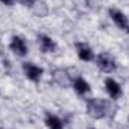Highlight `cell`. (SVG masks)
I'll list each match as a JSON object with an SVG mask.
<instances>
[{"label":"cell","instance_id":"obj_10","mask_svg":"<svg viewBox=\"0 0 129 129\" xmlns=\"http://www.w3.org/2000/svg\"><path fill=\"white\" fill-rule=\"evenodd\" d=\"M72 86H74V89H75V92H77L78 95H84V93L90 92V84H89L84 78H81V77L75 78L74 83H72Z\"/></svg>","mask_w":129,"mask_h":129},{"label":"cell","instance_id":"obj_3","mask_svg":"<svg viewBox=\"0 0 129 129\" xmlns=\"http://www.w3.org/2000/svg\"><path fill=\"white\" fill-rule=\"evenodd\" d=\"M108 14H110V17H111V20L114 21V24L119 27V29H122V30H125V32L129 33V20L125 17V14L123 12H120L119 9H110L108 11Z\"/></svg>","mask_w":129,"mask_h":129},{"label":"cell","instance_id":"obj_13","mask_svg":"<svg viewBox=\"0 0 129 129\" xmlns=\"http://www.w3.org/2000/svg\"><path fill=\"white\" fill-rule=\"evenodd\" d=\"M20 2H21L24 6H29V8H32V6L36 3V2H38V0H20Z\"/></svg>","mask_w":129,"mask_h":129},{"label":"cell","instance_id":"obj_9","mask_svg":"<svg viewBox=\"0 0 129 129\" xmlns=\"http://www.w3.org/2000/svg\"><path fill=\"white\" fill-rule=\"evenodd\" d=\"M105 89H107L108 95L113 98V99H119V98L122 96V87H120V84H119L116 80H113V78L105 80Z\"/></svg>","mask_w":129,"mask_h":129},{"label":"cell","instance_id":"obj_8","mask_svg":"<svg viewBox=\"0 0 129 129\" xmlns=\"http://www.w3.org/2000/svg\"><path fill=\"white\" fill-rule=\"evenodd\" d=\"M77 47V51H78V57L83 60V62H90L95 59V54L92 51V48L87 45V44H83V42H78L75 44Z\"/></svg>","mask_w":129,"mask_h":129},{"label":"cell","instance_id":"obj_14","mask_svg":"<svg viewBox=\"0 0 129 129\" xmlns=\"http://www.w3.org/2000/svg\"><path fill=\"white\" fill-rule=\"evenodd\" d=\"M3 5H8V6H12L14 5V0H0Z\"/></svg>","mask_w":129,"mask_h":129},{"label":"cell","instance_id":"obj_12","mask_svg":"<svg viewBox=\"0 0 129 129\" xmlns=\"http://www.w3.org/2000/svg\"><path fill=\"white\" fill-rule=\"evenodd\" d=\"M32 9H33V14L35 15H38V17H47V14H48V6H47V3L45 2H36L35 5L32 6Z\"/></svg>","mask_w":129,"mask_h":129},{"label":"cell","instance_id":"obj_4","mask_svg":"<svg viewBox=\"0 0 129 129\" xmlns=\"http://www.w3.org/2000/svg\"><path fill=\"white\" fill-rule=\"evenodd\" d=\"M23 72H24V75H26L30 81L38 83V81L41 80L42 74H44V69L39 68V66H36V64L27 62V63H23Z\"/></svg>","mask_w":129,"mask_h":129},{"label":"cell","instance_id":"obj_2","mask_svg":"<svg viewBox=\"0 0 129 129\" xmlns=\"http://www.w3.org/2000/svg\"><path fill=\"white\" fill-rule=\"evenodd\" d=\"M96 62H98V68H99L102 72H107V74L116 71V68H117L116 60H114L108 53H101V54L98 56Z\"/></svg>","mask_w":129,"mask_h":129},{"label":"cell","instance_id":"obj_5","mask_svg":"<svg viewBox=\"0 0 129 129\" xmlns=\"http://www.w3.org/2000/svg\"><path fill=\"white\" fill-rule=\"evenodd\" d=\"M53 80H54V83H56L59 87H62V89L69 87V86L74 83L72 78H71V75H69V72L64 71V69H56V71L53 72Z\"/></svg>","mask_w":129,"mask_h":129},{"label":"cell","instance_id":"obj_1","mask_svg":"<svg viewBox=\"0 0 129 129\" xmlns=\"http://www.w3.org/2000/svg\"><path fill=\"white\" fill-rule=\"evenodd\" d=\"M86 108H87L89 116H92L93 119H104L105 116H108L111 113L114 114V110H116V107H113L108 101H105V99H95V98L87 99Z\"/></svg>","mask_w":129,"mask_h":129},{"label":"cell","instance_id":"obj_7","mask_svg":"<svg viewBox=\"0 0 129 129\" xmlns=\"http://www.w3.org/2000/svg\"><path fill=\"white\" fill-rule=\"evenodd\" d=\"M38 44H39V48H41L42 53H54L56 48H57L56 42L47 35H39L38 36Z\"/></svg>","mask_w":129,"mask_h":129},{"label":"cell","instance_id":"obj_11","mask_svg":"<svg viewBox=\"0 0 129 129\" xmlns=\"http://www.w3.org/2000/svg\"><path fill=\"white\" fill-rule=\"evenodd\" d=\"M45 125L48 129H63V122L51 113L45 116Z\"/></svg>","mask_w":129,"mask_h":129},{"label":"cell","instance_id":"obj_6","mask_svg":"<svg viewBox=\"0 0 129 129\" xmlns=\"http://www.w3.org/2000/svg\"><path fill=\"white\" fill-rule=\"evenodd\" d=\"M9 48L20 57H24L27 54V45H26V41L20 36H14L11 39V44H9Z\"/></svg>","mask_w":129,"mask_h":129}]
</instances>
